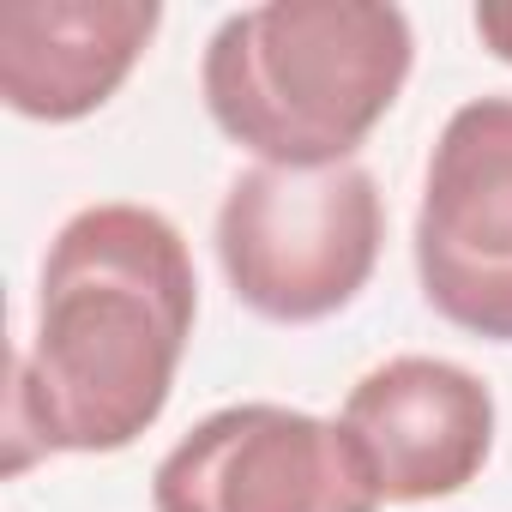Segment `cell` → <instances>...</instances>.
Returning a JSON list of instances; mask_svg holds the SVG:
<instances>
[{
  "instance_id": "277c9868",
  "label": "cell",
  "mask_w": 512,
  "mask_h": 512,
  "mask_svg": "<svg viewBox=\"0 0 512 512\" xmlns=\"http://www.w3.org/2000/svg\"><path fill=\"white\" fill-rule=\"evenodd\" d=\"M157 512H380L344 422L290 404H229L187 428L151 476Z\"/></svg>"
},
{
  "instance_id": "6da1fadb",
  "label": "cell",
  "mask_w": 512,
  "mask_h": 512,
  "mask_svg": "<svg viewBox=\"0 0 512 512\" xmlns=\"http://www.w3.org/2000/svg\"><path fill=\"white\" fill-rule=\"evenodd\" d=\"M199 278L151 205L79 211L43 260L37 332L7 380V470L31 452H121L169 404L193 338Z\"/></svg>"
},
{
  "instance_id": "ba28073f",
  "label": "cell",
  "mask_w": 512,
  "mask_h": 512,
  "mask_svg": "<svg viewBox=\"0 0 512 512\" xmlns=\"http://www.w3.org/2000/svg\"><path fill=\"white\" fill-rule=\"evenodd\" d=\"M476 37L512 67V0H494V7H476Z\"/></svg>"
},
{
  "instance_id": "7a4b0ae2",
  "label": "cell",
  "mask_w": 512,
  "mask_h": 512,
  "mask_svg": "<svg viewBox=\"0 0 512 512\" xmlns=\"http://www.w3.org/2000/svg\"><path fill=\"white\" fill-rule=\"evenodd\" d=\"M410 19L380 0H272L229 13L205 49L211 121L278 169H332L410 79Z\"/></svg>"
},
{
  "instance_id": "52a82bcc",
  "label": "cell",
  "mask_w": 512,
  "mask_h": 512,
  "mask_svg": "<svg viewBox=\"0 0 512 512\" xmlns=\"http://www.w3.org/2000/svg\"><path fill=\"white\" fill-rule=\"evenodd\" d=\"M151 0H13L0 13V97L31 121L103 109L157 31Z\"/></svg>"
},
{
  "instance_id": "5b68a950",
  "label": "cell",
  "mask_w": 512,
  "mask_h": 512,
  "mask_svg": "<svg viewBox=\"0 0 512 512\" xmlns=\"http://www.w3.org/2000/svg\"><path fill=\"white\" fill-rule=\"evenodd\" d=\"M416 272L440 320L512 344V97L464 103L428 157Z\"/></svg>"
},
{
  "instance_id": "8992f818",
  "label": "cell",
  "mask_w": 512,
  "mask_h": 512,
  "mask_svg": "<svg viewBox=\"0 0 512 512\" xmlns=\"http://www.w3.org/2000/svg\"><path fill=\"white\" fill-rule=\"evenodd\" d=\"M344 434L368 458L380 500H440L476 482L494 452L488 386L440 356H392L344 398Z\"/></svg>"
},
{
  "instance_id": "3957f363",
  "label": "cell",
  "mask_w": 512,
  "mask_h": 512,
  "mask_svg": "<svg viewBox=\"0 0 512 512\" xmlns=\"http://www.w3.org/2000/svg\"><path fill=\"white\" fill-rule=\"evenodd\" d=\"M380 187L362 163L241 169L217 211L229 290L278 326H308L356 302L380 260Z\"/></svg>"
}]
</instances>
